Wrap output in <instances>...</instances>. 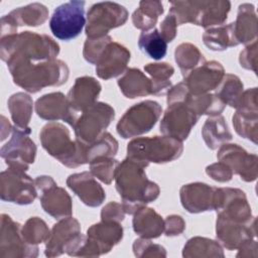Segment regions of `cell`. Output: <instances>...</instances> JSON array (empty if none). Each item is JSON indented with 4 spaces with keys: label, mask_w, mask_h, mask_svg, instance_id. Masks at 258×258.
Returning a JSON list of instances; mask_svg holds the SVG:
<instances>
[{
    "label": "cell",
    "mask_w": 258,
    "mask_h": 258,
    "mask_svg": "<svg viewBox=\"0 0 258 258\" xmlns=\"http://www.w3.org/2000/svg\"><path fill=\"white\" fill-rule=\"evenodd\" d=\"M114 179L126 214L133 215L159 197L160 188L156 182L148 179L145 167L128 157L119 162Z\"/></svg>",
    "instance_id": "obj_1"
},
{
    "label": "cell",
    "mask_w": 258,
    "mask_h": 258,
    "mask_svg": "<svg viewBox=\"0 0 258 258\" xmlns=\"http://www.w3.org/2000/svg\"><path fill=\"white\" fill-rule=\"evenodd\" d=\"M6 64L13 83L32 94L46 87L61 86L70 76L68 64L57 58L43 61L12 60Z\"/></svg>",
    "instance_id": "obj_2"
},
{
    "label": "cell",
    "mask_w": 258,
    "mask_h": 258,
    "mask_svg": "<svg viewBox=\"0 0 258 258\" xmlns=\"http://www.w3.org/2000/svg\"><path fill=\"white\" fill-rule=\"evenodd\" d=\"M58 53V43L47 34L26 30L0 38V57L6 63L12 60H49L56 58Z\"/></svg>",
    "instance_id": "obj_3"
},
{
    "label": "cell",
    "mask_w": 258,
    "mask_h": 258,
    "mask_svg": "<svg viewBox=\"0 0 258 258\" xmlns=\"http://www.w3.org/2000/svg\"><path fill=\"white\" fill-rule=\"evenodd\" d=\"M39 140L43 149L67 167L88 163L87 145L78 139L72 140L70 130L61 123L45 124L39 132Z\"/></svg>",
    "instance_id": "obj_4"
},
{
    "label": "cell",
    "mask_w": 258,
    "mask_h": 258,
    "mask_svg": "<svg viewBox=\"0 0 258 258\" xmlns=\"http://www.w3.org/2000/svg\"><path fill=\"white\" fill-rule=\"evenodd\" d=\"M183 152L181 141L168 136L137 137L127 144V157L147 167L178 159Z\"/></svg>",
    "instance_id": "obj_5"
},
{
    "label": "cell",
    "mask_w": 258,
    "mask_h": 258,
    "mask_svg": "<svg viewBox=\"0 0 258 258\" xmlns=\"http://www.w3.org/2000/svg\"><path fill=\"white\" fill-rule=\"evenodd\" d=\"M161 113L162 107L156 101L145 100L134 104L118 121L117 133L124 139L146 134L155 126Z\"/></svg>",
    "instance_id": "obj_6"
},
{
    "label": "cell",
    "mask_w": 258,
    "mask_h": 258,
    "mask_svg": "<svg viewBox=\"0 0 258 258\" xmlns=\"http://www.w3.org/2000/svg\"><path fill=\"white\" fill-rule=\"evenodd\" d=\"M128 16L127 9L119 3L111 1L95 3L87 12L86 35L89 38L106 36L110 30L124 25Z\"/></svg>",
    "instance_id": "obj_7"
},
{
    "label": "cell",
    "mask_w": 258,
    "mask_h": 258,
    "mask_svg": "<svg viewBox=\"0 0 258 258\" xmlns=\"http://www.w3.org/2000/svg\"><path fill=\"white\" fill-rule=\"evenodd\" d=\"M115 118V110L104 102H96L88 109L81 112L75 125L76 139L89 145L96 141L109 127Z\"/></svg>",
    "instance_id": "obj_8"
},
{
    "label": "cell",
    "mask_w": 258,
    "mask_h": 258,
    "mask_svg": "<svg viewBox=\"0 0 258 258\" xmlns=\"http://www.w3.org/2000/svg\"><path fill=\"white\" fill-rule=\"evenodd\" d=\"M85 4V1L72 0L53 10L49 19V28L56 38L69 41L81 34L87 23Z\"/></svg>",
    "instance_id": "obj_9"
},
{
    "label": "cell",
    "mask_w": 258,
    "mask_h": 258,
    "mask_svg": "<svg viewBox=\"0 0 258 258\" xmlns=\"http://www.w3.org/2000/svg\"><path fill=\"white\" fill-rule=\"evenodd\" d=\"M34 179L25 171L8 167L0 173V198L16 205H29L37 198Z\"/></svg>",
    "instance_id": "obj_10"
},
{
    "label": "cell",
    "mask_w": 258,
    "mask_h": 258,
    "mask_svg": "<svg viewBox=\"0 0 258 258\" xmlns=\"http://www.w3.org/2000/svg\"><path fill=\"white\" fill-rule=\"evenodd\" d=\"M31 128L27 130L12 128L11 138L0 149V156L8 167L26 171L36 157V145L29 137Z\"/></svg>",
    "instance_id": "obj_11"
},
{
    "label": "cell",
    "mask_w": 258,
    "mask_h": 258,
    "mask_svg": "<svg viewBox=\"0 0 258 258\" xmlns=\"http://www.w3.org/2000/svg\"><path fill=\"white\" fill-rule=\"evenodd\" d=\"M37 192H40L39 201L43 211L56 220L71 217L73 214V202L68 191L58 186L49 175H38L34 179Z\"/></svg>",
    "instance_id": "obj_12"
},
{
    "label": "cell",
    "mask_w": 258,
    "mask_h": 258,
    "mask_svg": "<svg viewBox=\"0 0 258 258\" xmlns=\"http://www.w3.org/2000/svg\"><path fill=\"white\" fill-rule=\"evenodd\" d=\"M214 211L217 218L237 223H249L254 218L245 192L235 187H217Z\"/></svg>",
    "instance_id": "obj_13"
},
{
    "label": "cell",
    "mask_w": 258,
    "mask_h": 258,
    "mask_svg": "<svg viewBox=\"0 0 258 258\" xmlns=\"http://www.w3.org/2000/svg\"><path fill=\"white\" fill-rule=\"evenodd\" d=\"M0 257L1 258H35L38 246L27 244L21 234V225L9 215L0 217Z\"/></svg>",
    "instance_id": "obj_14"
},
{
    "label": "cell",
    "mask_w": 258,
    "mask_h": 258,
    "mask_svg": "<svg viewBox=\"0 0 258 258\" xmlns=\"http://www.w3.org/2000/svg\"><path fill=\"white\" fill-rule=\"evenodd\" d=\"M200 116L182 102L167 105L159 124V130L164 136L179 141L185 140Z\"/></svg>",
    "instance_id": "obj_15"
},
{
    "label": "cell",
    "mask_w": 258,
    "mask_h": 258,
    "mask_svg": "<svg viewBox=\"0 0 258 258\" xmlns=\"http://www.w3.org/2000/svg\"><path fill=\"white\" fill-rule=\"evenodd\" d=\"M166 102L167 105L182 102L194 110L200 117L203 115H207L209 117L221 115L226 108V104L215 93L202 95L190 94L183 81L170 88L167 92Z\"/></svg>",
    "instance_id": "obj_16"
},
{
    "label": "cell",
    "mask_w": 258,
    "mask_h": 258,
    "mask_svg": "<svg viewBox=\"0 0 258 258\" xmlns=\"http://www.w3.org/2000/svg\"><path fill=\"white\" fill-rule=\"evenodd\" d=\"M217 158L227 164L234 174L246 182H252L258 176V157L256 154L247 152L238 144L225 143L220 146Z\"/></svg>",
    "instance_id": "obj_17"
},
{
    "label": "cell",
    "mask_w": 258,
    "mask_h": 258,
    "mask_svg": "<svg viewBox=\"0 0 258 258\" xmlns=\"http://www.w3.org/2000/svg\"><path fill=\"white\" fill-rule=\"evenodd\" d=\"M224 76L225 69L221 62L206 60L183 77V82L190 94L202 95L215 91L221 84Z\"/></svg>",
    "instance_id": "obj_18"
},
{
    "label": "cell",
    "mask_w": 258,
    "mask_h": 258,
    "mask_svg": "<svg viewBox=\"0 0 258 258\" xmlns=\"http://www.w3.org/2000/svg\"><path fill=\"white\" fill-rule=\"evenodd\" d=\"M131 53L123 44L110 41L100 53L95 66L96 74L102 80L117 78L127 70Z\"/></svg>",
    "instance_id": "obj_19"
},
{
    "label": "cell",
    "mask_w": 258,
    "mask_h": 258,
    "mask_svg": "<svg viewBox=\"0 0 258 258\" xmlns=\"http://www.w3.org/2000/svg\"><path fill=\"white\" fill-rule=\"evenodd\" d=\"M38 117L46 121L62 120L71 127H74L79 113L70 106L67 96L61 92H52L38 98L34 105Z\"/></svg>",
    "instance_id": "obj_20"
},
{
    "label": "cell",
    "mask_w": 258,
    "mask_h": 258,
    "mask_svg": "<svg viewBox=\"0 0 258 258\" xmlns=\"http://www.w3.org/2000/svg\"><path fill=\"white\" fill-rule=\"evenodd\" d=\"M256 217L249 223H237L217 218V241L229 251L237 250L247 240L256 238Z\"/></svg>",
    "instance_id": "obj_21"
},
{
    "label": "cell",
    "mask_w": 258,
    "mask_h": 258,
    "mask_svg": "<svg viewBox=\"0 0 258 258\" xmlns=\"http://www.w3.org/2000/svg\"><path fill=\"white\" fill-rule=\"evenodd\" d=\"M217 187L205 182H190L179 189L181 206L190 214L215 210Z\"/></svg>",
    "instance_id": "obj_22"
},
{
    "label": "cell",
    "mask_w": 258,
    "mask_h": 258,
    "mask_svg": "<svg viewBox=\"0 0 258 258\" xmlns=\"http://www.w3.org/2000/svg\"><path fill=\"white\" fill-rule=\"evenodd\" d=\"M67 185L88 207L96 208L103 204L106 194L91 171L73 173L67 178Z\"/></svg>",
    "instance_id": "obj_23"
},
{
    "label": "cell",
    "mask_w": 258,
    "mask_h": 258,
    "mask_svg": "<svg viewBox=\"0 0 258 258\" xmlns=\"http://www.w3.org/2000/svg\"><path fill=\"white\" fill-rule=\"evenodd\" d=\"M79 234H81V224L77 219L72 216L60 219L52 226L50 235L45 242V256L52 258L62 255L64 248Z\"/></svg>",
    "instance_id": "obj_24"
},
{
    "label": "cell",
    "mask_w": 258,
    "mask_h": 258,
    "mask_svg": "<svg viewBox=\"0 0 258 258\" xmlns=\"http://www.w3.org/2000/svg\"><path fill=\"white\" fill-rule=\"evenodd\" d=\"M101 90L102 86L99 81L90 76H83L76 79L67 98L72 109L80 113L97 102Z\"/></svg>",
    "instance_id": "obj_25"
},
{
    "label": "cell",
    "mask_w": 258,
    "mask_h": 258,
    "mask_svg": "<svg viewBox=\"0 0 258 258\" xmlns=\"http://www.w3.org/2000/svg\"><path fill=\"white\" fill-rule=\"evenodd\" d=\"M132 227L139 237L156 239L164 232V220L155 210L144 206L133 214Z\"/></svg>",
    "instance_id": "obj_26"
},
{
    "label": "cell",
    "mask_w": 258,
    "mask_h": 258,
    "mask_svg": "<svg viewBox=\"0 0 258 258\" xmlns=\"http://www.w3.org/2000/svg\"><path fill=\"white\" fill-rule=\"evenodd\" d=\"M198 16L196 25L206 29L223 25L231 10V2L228 0L197 1Z\"/></svg>",
    "instance_id": "obj_27"
},
{
    "label": "cell",
    "mask_w": 258,
    "mask_h": 258,
    "mask_svg": "<svg viewBox=\"0 0 258 258\" xmlns=\"http://www.w3.org/2000/svg\"><path fill=\"white\" fill-rule=\"evenodd\" d=\"M123 227L121 223L103 221L92 225L87 230V236L93 239L101 248L103 255L109 253L123 239Z\"/></svg>",
    "instance_id": "obj_28"
},
{
    "label": "cell",
    "mask_w": 258,
    "mask_h": 258,
    "mask_svg": "<svg viewBox=\"0 0 258 258\" xmlns=\"http://www.w3.org/2000/svg\"><path fill=\"white\" fill-rule=\"evenodd\" d=\"M121 93L128 99L151 95L152 86L149 78L139 69L129 68L117 81Z\"/></svg>",
    "instance_id": "obj_29"
},
{
    "label": "cell",
    "mask_w": 258,
    "mask_h": 258,
    "mask_svg": "<svg viewBox=\"0 0 258 258\" xmlns=\"http://www.w3.org/2000/svg\"><path fill=\"white\" fill-rule=\"evenodd\" d=\"M234 32L239 44H249L257 40V15L253 4L242 3L238 7Z\"/></svg>",
    "instance_id": "obj_30"
},
{
    "label": "cell",
    "mask_w": 258,
    "mask_h": 258,
    "mask_svg": "<svg viewBox=\"0 0 258 258\" xmlns=\"http://www.w3.org/2000/svg\"><path fill=\"white\" fill-rule=\"evenodd\" d=\"M202 137L208 148L218 149L221 145L232 140L233 135L222 115L209 117L202 128Z\"/></svg>",
    "instance_id": "obj_31"
},
{
    "label": "cell",
    "mask_w": 258,
    "mask_h": 258,
    "mask_svg": "<svg viewBox=\"0 0 258 258\" xmlns=\"http://www.w3.org/2000/svg\"><path fill=\"white\" fill-rule=\"evenodd\" d=\"M7 107L11 115V119L14 122V126L27 130L33 110L32 98L23 92H18L11 95L7 101Z\"/></svg>",
    "instance_id": "obj_32"
},
{
    "label": "cell",
    "mask_w": 258,
    "mask_h": 258,
    "mask_svg": "<svg viewBox=\"0 0 258 258\" xmlns=\"http://www.w3.org/2000/svg\"><path fill=\"white\" fill-rule=\"evenodd\" d=\"M205 45L214 51H223L229 47L239 45L234 32V23L223 24L206 29L203 34Z\"/></svg>",
    "instance_id": "obj_33"
},
{
    "label": "cell",
    "mask_w": 258,
    "mask_h": 258,
    "mask_svg": "<svg viewBox=\"0 0 258 258\" xmlns=\"http://www.w3.org/2000/svg\"><path fill=\"white\" fill-rule=\"evenodd\" d=\"M163 12V4L160 1H140L138 8L132 13V23L137 29L142 31H149L155 27L158 17Z\"/></svg>",
    "instance_id": "obj_34"
},
{
    "label": "cell",
    "mask_w": 258,
    "mask_h": 258,
    "mask_svg": "<svg viewBox=\"0 0 258 258\" xmlns=\"http://www.w3.org/2000/svg\"><path fill=\"white\" fill-rule=\"evenodd\" d=\"M7 15L17 27L23 25L35 27L43 24L47 20L48 9L45 5L35 2L18 7L10 11Z\"/></svg>",
    "instance_id": "obj_35"
},
{
    "label": "cell",
    "mask_w": 258,
    "mask_h": 258,
    "mask_svg": "<svg viewBox=\"0 0 258 258\" xmlns=\"http://www.w3.org/2000/svg\"><path fill=\"white\" fill-rule=\"evenodd\" d=\"M236 133L257 144L258 139V109L238 108L232 117Z\"/></svg>",
    "instance_id": "obj_36"
},
{
    "label": "cell",
    "mask_w": 258,
    "mask_h": 258,
    "mask_svg": "<svg viewBox=\"0 0 258 258\" xmlns=\"http://www.w3.org/2000/svg\"><path fill=\"white\" fill-rule=\"evenodd\" d=\"M182 256L184 258H224L225 254L222 245L218 241L197 236L187 240L182 249Z\"/></svg>",
    "instance_id": "obj_37"
},
{
    "label": "cell",
    "mask_w": 258,
    "mask_h": 258,
    "mask_svg": "<svg viewBox=\"0 0 258 258\" xmlns=\"http://www.w3.org/2000/svg\"><path fill=\"white\" fill-rule=\"evenodd\" d=\"M144 71L150 76L152 93L154 96H163L172 87L170 78L174 73V68L168 62H149L144 67Z\"/></svg>",
    "instance_id": "obj_38"
},
{
    "label": "cell",
    "mask_w": 258,
    "mask_h": 258,
    "mask_svg": "<svg viewBox=\"0 0 258 258\" xmlns=\"http://www.w3.org/2000/svg\"><path fill=\"white\" fill-rule=\"evenodd\" d=\"M174 59L182 77H185L188 73L206 61V58L200 49L189 42H182L176 46L174 50Z\"/></svg>",
    "instance_id": "obj_39"
},
{
    "label": "cell",
    "mask_w": 258,
    "mask_h": 258,
    "mask_svg": "<svg viewBox=\"0 0 258 258\" xmlns=\"http://www.w3.org/2000/svg\"><path fill=\"white\" fill-rule=\"evenodd\" d=\"M138 46L149 57L157 60L163 58L167 51V43L156 28L142 31L138 38Z\"/></svg>",
    "instance_id": "obj_40"
},
{
    "label": "cell",
    "mask_w": 258,
    "mask_h": 258,
    "mask_svg": "<svg viewBox=\"0 0 258 258\" xmlns=\"http://www.w3.org/2000/svg\"><path fill=\"white\" fill-rule=\"evenodd\" d=\"M244 86L240 78L236 75L225 74L221 84L215 90V94L227 105L236 108L243 93Z\"/></svg>",
    "instance_id": "obj_41"
},
{
    "label": "cell",
    "mask_w": 258,
    "mask_h": 258,
    "mask_svg": "<svg viewBox=\"0 0 258 258\" xmlns=\"http://www.w3.org/2000/svg\"><path fill=\"white\" fill-rule=\"evenodd\" d=\"M21 234L27 244L37 246L47 241L50 230L42 219L39 217H31L21 227Z\"/></svg>",
    "instance_id": "obj_42"
},
{
    "label": "cell",
    "mask_w": 258,
    "mask_h": 258,
    "mask_svg": "<svg viewBox=\"0 0 258 258\" xmlns=\"http://www.w3.org/2000/svg\"><path fill=\"white\" fill-rule=\"evenodd\" d=\"M118 141L109 132H104L96 141L87 145V160L90 163L93 159L101 156L114 157L118 152Z\"/></svg>",
    "instance_id": "obj_43"
},
{
    "label": "cell",
    "mask_w": 258,
    "mask_h": 258,
    "mask_svg": "<svg viewBox=\"0 0 258 258\" xmlns=\"http://www.w3.org/2000/svg\"><path fill=\"white\" fill-rule=\"evenodd\" d=\"M91 173L106 184H111L115 178L116 168L119 161L114 157L101 156L93 159L90 163Z\"/></svg>",
    "instance_id": "obj_44"
},
{
    "label": "cell",
    "mask_w": 258,
    "mask_h": 258,
    "mask_svg": "<svg viewBox=\"0 0 258 258\" xmlns=\"http://www.w3.org/2000/svg\"><path fill=\"white\" fill-rule=\"evenodd\" d=\"M133 253L138 258L144 257H166V250L163 246L155 244L151 239L138 238L132 245Z\"/></svg>",
    "instance_id": "obj_45"
},
{
    "label": "cell",
    "mask_w": 258,
    "mask_h": 258,
    "mask_svg": "<svg viewBox=\"0 0 258 258\" xmlns=\"http://www.w3.org/2000/svg\"><path fill=\"white\" fill-rule=\"evenodd\" d=\"M112 37L110 35H106L98 38H89L87 37L84 48H83V56L89 63L95 64L100 53L105 48V46L112 41Z\"/></svg>",
    "instance_id": "obj_46"
},
{
    "label": "cell",
    "mask_w": 258,
    "mask_h": 258,
    "mask_svg": "<svg viewBox=\"0 0 258 258\" xmlns=\"http://www.w3.org/2000/svg\"><path fill=\"white\" fill-rule=\"evenodd\" d=\"M240 66L256 74L257 72V40L247 44L239 55Z\"/></svg>",
    "instance_id": "obj_47"
},
{
    "label": "cell",
    "mask_w": 258,
    "mask_h": 258,
    "mask_svg": "<svg viewBox=\"0 0 258 258\" xmlns=\"http://www.w3.org/2000/svg\"><path fill=\"white\" fill-rule=\"evenodd\" d=\"M206 173L218 182H228L232 179L234 174L231 168L221 161L208 165L206 167Z\"/></svg>",
    "instance_id": "obj_48"
},
{
    "label": "cell",
    "mask_w": 258,
    "mask_h": 258,
    "mask_svg": "<svg viewBox=\"0 0 258 258\" xmlns=\"http://www.w3.org/2000/svg\"><path fill=\"white\" fill-rule=\"evenodd\" d=\"M185 222L179 215H169L164 219V235L166 237H175L183 233Z\"/></svg>",
    "instance_id": "obj_49"
},
{
    "label": "cell",
    "mask_w": 258,
    "mask_h": 258,
    "mask_svg": "<svg viewBox=\"0 0 258 258\" xmlns=\"http://www.w3.org/2000/svg\"><path fill=\"white\" fill-rule=\"evenodd\" d=\"M125 211L121 204L116 202L108 203L101 211V220L121 223L125 218Z\"/></svg>",
    "instance_id": "obj_50"
},
{
    "label": "cell",
    "mask_w": 258,
    "mask_h": 258,
    "mask_svg": "<svg viewBox=\"0 0 258 258\" xmlns=\"http://www.w3.org/2000/svg\"><path fill=\"white\" fill-rule=\"evenodd\" d=\"M177 23L175 21V18L168 14L160 23V29L158 30L162 38L167 42H171L177 33Z\"/></svg>",
    "instance_id": "obj_51"
},
{
    "label": "cell",
    "mask_w": 258,
    "mask_h": 258,
    "mask_svg": "<svg viewBox=\"0 0 258 258\" xmlns=\"http://www.w3.org/2000/svg\"><path fill=\"white\" fill-rule=\"evenodd\" d=\"M237 250L236 257H257V242L255 239L247 240Z\"/></svg>",
    "instance_id": "obj_52"
},
{
    "label": "cell",
    "mask_w": 258,
    "mask_h": 258,
    "mask_svg": "<svg viewBox=\"0 0 258 258\" xmlns=\"http://www.w3.org/2000/svg\"><path fill=\"white\" fill-rule=\"evenodd\" d=\"M1 120H2V122H1V140H4L6 137V135H9V133L10 132H12V126H11V124L6 120V118L4 117V116H1Z\"/></svg>",
    "instance_id": "obj_53"
}]
</instances>
